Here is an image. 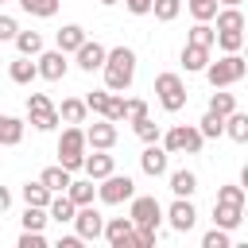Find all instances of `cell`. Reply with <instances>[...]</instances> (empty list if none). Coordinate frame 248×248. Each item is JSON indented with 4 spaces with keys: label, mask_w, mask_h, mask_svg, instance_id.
<instances>
[{
    "label": "cell",
    "mask_w": 248,
    "mask_h": 248,
    "mask_svg": "<svg viewBox=\"0 0 248 248\" xmlns=\"http://www.w3.org/2000/svg\"><path fill=\"white\" fill-rule=\"evenodd\" d=\"M101 74H105V89L108 93H124L136 78V50L132 46H112L101 62Z\"/></svg>",
    "instance_id": "obj_1"
},
{
    "label": "cell",
    "mask_w": 248,
    "mask_h": 248,
    "mask_svg": "<svg viewBox=\"0 0 248 248\" xmlns=\"http://www.w3.org/2000/svg\"><path fill=\"white\" fill-rule=\"evenodd\" d=\"M202 74L209 78V85H213V89H229V85L244 81L248 62H244V58H240V50H236V54H225V58H217V62H205V70H202Z\"/></svg>",
    "instance_id": "obj_2"
},
{
    "label": "cell",
    "mask_w": 248,
    "mask_h": 248,
    "mask_svg": "<svg viewBox=\"0 0 248 248\" xmlns=\"http://www.w3.org/2000/svg\"><path fill=\"white\" fill-rule=\"evenodd\" d=\"M58 163L70 174L81 170V163H85V128H78V124L62 128V136H58Z\"/></svg>",
    "instance_id": "obj_3"
},
{
    "label": "cell",
    "mask_w": 248,
    "mask_h": 248,
    "mask_svg": "<svg viewBox=\"0 0 248 248\" xmlns=\"http://www.w3.org/2000/svg\"><path fill=\"white\" fill-rule=\"evenodd\" d=\"M128 221H132V229H151V232H159V225H163V205H159L151 194H132V198H128Z\"/></svg>",
    "instance_id": "obj_4"
},
{
    "label": "cell",
    "mask_w": 248,
    "mask_h": 248,
    "mask_svg": "<svg viewBox=\"0 0 248 248\" xmlns=\"http://www.w3.org/2000/svg\"><path fill=\"white\" fill-rule=\"evenodd\" d=\"M155 97H159V105L167 108V112H182L186 108V81L174 74V70H163L159 78H155Z\"/></svg>",
    "instance_id": "obj_5"
},
{
    "label": "cell",
    "mask_w": 248,
    "mask_h": 248,
    "mask_svg": "<svg viewBox=\"0 0 248 248\" xmlns=\"http://www.w3.org/2000/svg\"><path fill=\"white\" fill-rule=\"evenodd\" d=\"M163 147H167V155H198L202 151V132L194 128V124H174V128H167L163 136Z\"/></svg>",
    "instance_id": "obj_6"
},
{
    "label": "cell",
    "mask_w": 248,
    "mask_h": 248,
    "mask_svg": "<svg viewBox=\"0 0 248 248\" xmlns=\"http://www.w3.org/2000/svg\"><path fill=\"white\" fill-rule=\"evenodd\" d=\"M27 120L39 128V132H54L58 128V108L46 93H31L27 97Z\"/></svg>",
    "instance_id": "obj_7"
},
{
    "label": "cell",
    "mask_w": 248,
    "mask_h": 248,
    "mask_svg": "<svg viewBox=\"0 0 248 248\" xmlns=\"http://www.w3.org/2000/svg\"><path fill=\"white\" fill-rule=\"evenodd\" d=\"M101 186H97V198L105 202V205H120V202H128L132 194H136V182L128 178V174H105V178H97Z\"/></svg>",
    "instance_id": "obj_8"
},
{
    "label": "cell",
    "mask_w": 248,
    "mask_h": 248,
    "mask_svg": "<svg viewBox=\"0 0 248 248\" xmlns=\"http://www.w3.org/2000/svg\"><path fill=\"white\" fill-rule=\"evenodd\" d=\"M35 70H39V78H46V81H62L66 70H70V62H66V54L54 46V50H39V54H35Z\"/></svg>",
    "instance_id": "obj_9"
},
{
    "label": "cell",
    "mask_w": 248,
    "mask_h": 248,
    "mask_svg": "<svg viewBox=\"0 0 248 248\" xmlns=\"http://www.w3.org/2000/svg\"><path fill=\"white\" fill-rule=\"evenodd\" d=\"M70 225L78 229L81 240H97L101 229H105V217H101V213L93 209V202H89V205H78V209H74V221H70Z\"/></svg>",
    "instance_id": "obj_10"
},
{
    "label": "cell",
    "mask_w": 248,
    "mask_h": 248,
    "mask_svg": "<svg viewBox=\"0 0 248 248\" xmlns=\"http://www.w3.org/2000/svg\"><path fill=\"white\" fill-rule=\"evenodd\" d=\"M163 217L170 221V229H174V232H190V229L198 225V209H194V202H190V198H174V202H170V209H167Z\"/></svg>",
    "instance_id": "obj_11"
},
{
    "label": "cell",
    "mask_w": 248,
    "mask_h": 248,
    "mask_svg": "<svg viewBox=\"0 0 248 248\" xmlns=\"http://www.w3.org/2000/svg\"><path fill=\"white\" fill-rule=\"evenodd\" d=\"M116 143V124L112 120H97L85 128V147H97V151H112Z\"/></svg>",
    "instance_id": "obj_12"
},
{
    "label": "cell",
    "mask_w": 248,
    "mask_h": 248,
    "mask_svg": "<svg viewBox=\"0 0 248 248\" xmlns=\"http://www.w3.org/2000/svg\"><path fill=\"white\" fill-rule=\"evenodd\" d=\"M140 170H143L147 178H163V174H167V147H163V143H147L143 155H140Z\"/></svg>",
    "instance_id": "obj_13"
},
{
    "label": "cell",
    "mask_w": 248,
    "mask_h": 248,
    "mask_svg": "<svg viewBox=\"0 0 248 248\" xmlns=\"http://www.w3.org/2000/svg\"><path fill=\"white\" fill-rule=\"evenodd\" d=\"M105 54H108V50H105V46H101L97 39H93V43L85 39V43H81V46L74 50V58H78V70H85V74H93V70H101V62H105Z\"/></svg>",
    "instance_id": "obj_14"
},
{
    "label": "cell",
    "mask_w": 248,
    "mask_h": 248,
    "mask_svg": "<svg viewBox=\"0 0 248 248\" xmlns=\"http://www.w3.org/2000/svg\"><path fill=\"white\" fill-rule=\"evenodd\" d=\"M81 170H85V174L97 182V178H105V174H112V170H116V159H112L108 151H97V147H93V155H85Z\"/></svg>",
    "instance_id": "obj_15"
},
{
    "label": "cell",
    "mask_w": 248,
    "mask_h": 248,
    "mask_svg": "<svg viewBox=\"0 0 248 248\" xmlns=\"http://www.w3.org/2000/svg\"><path fill=\"white\" fill-rule=\"evenodd\" d=\"M244 221V205H229V202H213V225L217 229H240Z\"/></svg>",
    "instance_id": "obj_16"
},
{
    "label": "cell",
    "mask_w": 248,
    "mask_h": 248,
    "mask_svg": "<svg viewBox=\"0 0 248 248\" xmlns=\"http://www.w3.org/2000/svg\"><path fill=\"white\" fill-rule=\"evenodd\" d=\"M101 236H105L112 248H128V236H132V221H128V217H108V221H105V229H101Z\"/></svg>",
    "instance_id": "obj_17"
},
{
    "label": "cell",
    "mask_w": 248,
    "mask_h": 248,
    "mask_svg": "<svg viewBox=\"0 0 248 248\" xmlns=\"http://www.w3.org/2000/svg\"><path fill=\"white\" fill-rule=\"evenodd\" d=\"M74 202H70V194H50V202H46V217L50 221H58V225H70L74 221Z\"/></svg>",
    "instance_id": "obj_18"
},
{
    "label": "cell",
    "mask_w": 248,
    "mask_h": 248,
    "mask_svg": "<svg viewBox=\"0 0 248 248\" xmlns=\"http://www.w3.org/2000/svg\"><path fill=\"white\" fill-rule=\"evenodd\" d=\"M8 78H12L16 85H31V81L39 78V70H35V62H31L27 54H19V58L8 62Z\"/></svg>",
    "instance_id": "obj_19"
},
{
    "label": "cell",
    "mask_w": 248,
    "mask_h": 248,
    "mask_svg": "<svg viewBox=\"0 0 248 248\" xmlns=\"http://www.w3.org/2000/svg\"><path fill=\"white\" fill-rule=\"evenodd\" d=\"M70 178H74V174H70V170H66L62 163H54V167H46V170L39 174V182H43V186H46L50 194H66V186H70Z\"/></svg>",
    "instance_id": "obj_20"
},
{
    "label": "cell",
    "mask_w": 248,
    "mask_h": 248,
    "mask_svg": "<svg viewBox=\"0 0 248 248\" xmlns=\"http://www.w3.org/2000/svg\"><path fill=\"white\" fill-rule=\"evenodd\" d=\"M23 120L19 116H8V112H0V147H16L19 140H23Z\"/></svg>",
    "instance_id": "obj_21"
},
{
    "label": "cell",
    "mask_w": 248,
    "mask_h": 248,
    "mask_svg": "<svg viewBox=\"0 0 248 248\" xmlns=\"http://www.w3.org/2000/svg\"><path fill=\"white\" fill-rule=\"evenodd\" d=\"M205 62H209V46H194V43L182 46V66H186V74H202Z\"/></svg>",
    "instance_id": "obj_22"
},
{
    "label": "cell",
    "mask_w": 248,
    "mask_h": 248,
    "mask_svg": "<svg viewBox=\"0 0 248 248\" xmlns=\"http://www.w3.org/2000/svg\"><path fill=\"white\" fill-rule=\"evenodd\" d=\"M225 136H229V140H236V143H248V112L232 108V112L225 116Z\"/></svg>",
    "instance_id": "obj_23"
},
{
    "label": "cell",
    "mask_w": 248,
    "mask_h": 248,
    "mask_svg": "<svg viewBox=\"0 0 248 248\" xmlns=\"http://www.w3.org/2000/svg\"><path fill=\"white\" fill-rule=\"evenodd\" d=\"M194 190H198V174L194 170H186V167L182 170H170V194L174 198H190Z\"/></svg>",
    "instance_id": "obj_24"
},
{
    "label": "cell",
    "mask_w": 248,
    "mask_h": 248,
    "mask_svg": "<svg viewBox=\"0 0 248 248\" xmlns=\"http://www.w3.org/2000/svg\"><path fill=\"white\" fill-rule=\"evenodd\" d=\"M66 194H70V202H74V205H89V202L97 198V186H93V178H70Z\"/></svg>",
    "instance_id": "obj_25"
},
{
    "label": "cell",
    "mask_w": 248,
    "mask_h": 248,
    "mask_svg": "<svg viewBox=\"0 0 248 248\" xmlns=\"http://www.w3.org/2000/svg\"><path fill=\"white\" fill-rule=\"evenodd\" d=\"M81 43H85V27H78V23H66V27L58 31V50H62V54H74Z\"/></svg>",
    "instance_id": "obj_26"
},
{
    "label": "cell",
    "mask_w": 248,
    "mask_h": 248,
    "mask_svg": "<svg viewBox=\"0 0 248 248\" xmlns=\"http://www.w3.org/2000/svg\"><path fill=\"white\" fill-rule=\"evenodd\" d=\"M217 27L213 31H244V12L240 8H217Z\"/></svg>",
    "instance_id": "obj_27"
},
{
    "label": "cell",
    "mask_w": 248,
    "mask_h": 248,
    "mask_svg": "<svg viewBox=\"0 0 248 248\" xmlns=\"http://www.w3.org/2000/svg\"><path fill=\"white\" fill-rule=\"evenodd\" d=\"M12 43H16V50L27 54V58H35V54L43 50V35H39V31H16Z\"/></svg>",
    "instance_id": "obj_28"
},
{
    "label": "cell",
    "mask_w": 248,
    "mask_h": 248,
    "mask_svg": "<svg viewBox=\"0 0 248 248\" xmlns=\"http://www.w3.org/2000/svg\"><path fill=\"white\" fill-rule=\"evenodd\" d=\"M85 101H78V97H66L62 105H58V120H66V124H81L85 120Z\"/></svg>",
    "instance_id": "obj_29"
},
{
    "label": "cell",
    "mask_w": 248,
    "mask_h": 248,
    "mask_svg": "<svg viewBox=\"0 0 248 248\" xmlns=\"http://www.w3.org/2000/svg\"><path fill=\"white\" fill-rule=\"evenodd\" d=\"M198 132H202V140H217V136H225V116H217V112L205 108V116L198 120Z\"/></svg>",
    "instance_id": "obj_30"
},
{
    "label": "cell",
    "mask_w": 248,
    "mask_h": 248,
    "mask_svg": "<svg viewBox=\"0 0 248 248\" xmlns=\"http://www.w3.org/2000/svg\"><path fill=\"white\" fill-rule=\"evenodd\" d=\"M19 194H23V202H27V205H43V209H46V202H50V190H46L39 178H35V182H23V190H19Z\"/></svg>",
    "instance_id": "obj_31"
},
{
    "label": "cell",
    "mask_w": 248,
    "mask_h": 248,
    "mask_svg": "<svg viewBox=\"0 0 248 248\" xmlns=\"http://www.w3.org/2000/svg\"><path fill=\"white\" fill-rule=\"evenodd\" d=\"M58 4H62V0H19V8H23L27 16H39V19H50V16L58 12Z\"/></svg>",
    "instance_id": "obj_32"
},
{
    "label": "cell",
    "mask_w": 248,
    "mask_h": 248,
    "mask_svg": "<svg viewBox=\"0 0 248 248\" xmlns=\"http://www.w3.org/2000/svg\"><path fill=\"white\" fill-rule=\"evenodd\" d=\"M132 128H136V136H140L143 143H159V136H163V128H159L151 116H140V120H132Z\"/></svg>",
    "instance_id": "obj_33"
},
{
    "label": "cell",
    "mask_w": 248,
    "mask_h": 248,
    "mask_svg": "<svg viewBox=\"0 0 248 248\" xmlns=\"http://www.w3.org/2000/svg\"><path fill=\"white\" fill-rule=\"evenodd\" d=\"M151 12H155V19H159V23H170V19H178L182 0H151Z\"/></svg>",
    "instance_id": "obj_34"
},
{
    "label": "cell",
    "mask_w": 248,
    "mask_h": 248,
    "mask_svg": "<svg viewBox=\"0 0 248 248\" xmlns=\"http://www.w3.org/2000/svg\"><path fill=\"white\" fill-rule=\"evenodd\" d=\"M213 39H217V31H213L209 23H198V19H194V27H190L186 43H194V46H213Z\"/></svg>",
    "instance_id": "obj_35"
},
{
    "label": "cell",
    "mask_w": 248,
    "mask_h": 248,
    "mask_svg": "<svg viewBox=\"0 0 248 248\" xmlns=\"http://www.w3.org/2000/svg\"><path fill=\"white\" fill-rule=\"evenodd\" d=\"M236 108V93H225V89H217L213 97H209V112H217V116H229Z\"/></svg>",
    "instance_id": "obj_36"
},
{
    "label": "cell",
    "mask_w": 248,
    "mask_h": 248,
    "mask_svg": "<svg viewBox=\"0 0 248 248\" xmlns=\"http://www.w3.org/2000/svg\"><path fill=\"white\" fill-rule=\"evenodd\" d=\"M19 221H23V229H35V232H43V229H46V221H50V217H46V209H43V205H27V209H23V217H19Z\"/></svg>",
    "instance_id": "obj_37"
},
{
    "label": "cell",
    "mask_w": 248,
    "mask_h": 248,
    "mask_svg": "<svg viewBox=\"0 0 248 248\" xmlns=\"http://www.w3.org/2000/svg\"><path fill=\"white\" fill-rule=\"evenodd\" d=\"M225 54H236L240 46H244V31H217V39H213Z\"/></svg>",
    "instance_id": "obj_38"
},
{
    "label": "cell",
    "mask_w": 248,
    "mask_h": 248,
    "mask_svg": "<svg viewBox=\"0 0 248 248\" xmlns=\"http://www.w3.org/2000/svg\"><path fill=\"white\" fill-rule=\"evenodd\" d=\"M217 8H221L217 0H190V16H194L198 23H209V19L217 16Z\"/></svg>",
    "instance_id": "obj_39"
},
{
    "label": "cell",
    "mask_w": 248,
    "mask_h": 248,
    "mask_svg": "<svg viewBox=\"0 0 248 248\" xmlns=\"http://www.w3.org/2000/svg\"><path fill=\"white\" fill-rule=\"evenodd\" d=\"M202 248H232V240H229V229H209L205 236H202Z\"/></svg>",
    "instance_id": "obj_40"
},
{
    "label": "cell",
    "mask_w": 248,
    "mask_h": 248,
    "mask_svg": "<svg viewBox=\"0 0 248 248\" xmlns=\"http://www.w3.org/2000/svg\"><path fill=\"white\" fill-rule=\"evenodd\" d=\"M105 120L120 124L124 120V93H108V105H105Z\"/></svg>",
    "instance_id": "obj_41"
},
{
    "label": "cell",
    "mask_w": 248,
    "mask_h": 248,
    "mask_svg": "<svg viewBox=\"0 0 248 248\" xmlns=\"http://www.w3.org/2000/svg\"><path fill=\"white\" fill-rule=\"evenodd\" d=\"M105 105H108V89H93V93L85 97V108L97 112V116H105Z\"/></svg>",
    "instance_id": "obj_42"
},
{
    "label": "cell",
    "mask_w": 248,
    "mask_h": 248,
    "mask_svg": "<svg viewBox=\"0 0 248 248\" xmlns=\"http://www.w3.org/2000/svg\"><path fill=\"white\" fill-rule=\"evenodd\" d=\"M140 116H147V101H140V97H124V120H140Z\"/></svg>",
    "instance_id": "obj_43"
},
{
    "label": "cell",
    "mask_w": 248,
    "mask_h": 248,
    "mask_svg": "<svg viewBox=\"0 0 248 248\" xmlns=\"http://www.w3.org/2000/svg\"><path fill=\"white\" fill-rule=\"evenodd\" d=\"M217 202H229V205H244V186H221L217 190Z\"/></svg>",
    "instance_id": "obj_44"
},
{
    "label": "cell",
    "mask_w": 248,
    "mask_h": 248,
    "mask_svg": "<svg viewBox=\"0 0 248 248\" xmlns=\"http://www.w3.org/2000/svg\"><path fill=\"white\" fill-rule=\"evenodd\" d=\"M19 248H46V236L35 232V229H23L19 232Z\"/></svg>",
    "instance_id": "obj_45"
},
{
    "label": "cell",
    "mask_w": 248,
    "mask_h": 248,
    "mask_svg": "<svg viewBox=\"0 0 248 248\" xmlns=\"http://www.w3.org/2000/svg\"><path fill=\"white\" fill-rule=\"evenodd\" d=\"M16 31H19V23H16L12 16H0V43H12Z\"/></svg>",
    "instance_id": "obj_46"
},
{
    "label": "cell",
    "mask_w": 248,
    "mask_h": 248,
    "mask_svg": "<svg viewBox=\"0 0 248 248\" xmlns=\"http://www.w3.org/2000/svg\"><path fill=\"white\" fill-rule=\"evenodd\" d=\"M124 8H128L132 16H147V12H151V0H124Z\"/></svg>",
    "instance_id": "obj_47"
},
{
    "label": "cell",
    "mask_w": 248,
    "mask_h": 248,
    "mask_svg": "<svg viewBox=\"0 0 248 248\" xmlns=\"http://www.w3.org/2000/svg\"><path fill=\"white\" fill-rule=\"evenodd\" d=\"M85 240L78 236V232H70V236H58V248H81Z\"/></svg>",
    "instance_id": "obj_48"
},
{
    "label": "cell",
    "mask_w": 248,
    "mask_h": 248,
    "mask_svg": "<svg viewBox=\"0 0 248 248\" xmlns=\"http://www.w3.org/2000/svg\"><path fill=\"white\" fill-rule=\"evenodd\" d=\"M8 205H12V190H8V186H0V213H4Z\"/></svg>",
    "instance_id": "obj_49"
},
{
    "label": "cell",
    "mask_w": 248,
    "mask_h": 248,
    "mask_svg": "<svg viewBox=\"0 0 248 248\" xmlns=\"http://www.w3.org/2000/svg\"><path fill=\"white\" fill-rule=\"evenodd\" d=\"M221 8H240V0H217Z\"/></svg>",
    "instance_id": "obj_50"
},
{
    "label": "cell",
    "mask_w": 248,
    "mask_h": 248,
    "mask_svg": "<svg viewBox=\"0 0 248 248\" xmlns=\"http://www.w3.org/2000/svg\"><path fill=\"white\" fill-rule=\"evenodd\" d=\"M101 4H120V0H101Z\"/></svg>",
    "instance_id": "obj_51"
},
{
    "label": "cell",
    "mask_w": 248,
    "mask_h": 248,
    "mask_svg": "<svg viewBox=\"0 0 248 248\" xmlns=\"http://www.w3.org/2000/svg\"><path fill=\"white\" fill-rule=\"evenodd\" d=\"M0 4H4V0H0Z\"/></svg>",
    "instance_id": "obj_52"
},
{
    "label": "cell",
    "mask_w": 248,
    "mask_h": 248,
    "mask_svg": "<svg viewBox=\"0 0 248 248\" xmlns=\"http://www.w3.org/2000/svg\"><path fill=\"white\" fill-rule=\"evenodd\" d=\"M0 62H4V58H0Z\"/></svg>",
    "instance_id": "obj_53"
}]
</instances>
